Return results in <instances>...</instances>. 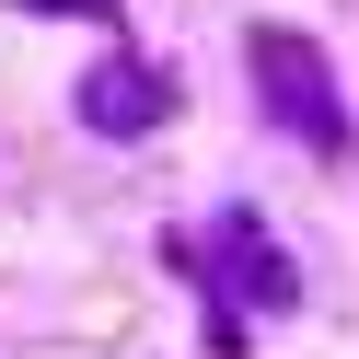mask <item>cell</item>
Segmentation results:
<instances>
[{
  "instance_id": "3957f363",
  "label": "cell",
  "mask_w": 359,
  "mask_h": 359,
  "mask_svg": "<svg viewBox=\"0 0 359 359\" xmlns=\"http://www.w3.org/2000/svg\"><path fill=\"white\" fill-rule=\"evenodd\" d=\"M58 12H116V0H58Z\"/></svg>"
},
{
  "instance_id": "7a4b0ae2",
  "label": "cell",
  "mask_w": 359,
  "mask_h": 359,
  "mask_svg": "<svg viewBox=\"0 0 359 359\" xmlns=\"http://www.w3.org/2000/svg\"><path fill=\"white\" fill-rule=\"evenodd\" d=\"M81 116H93V128H151V116H163V81H151V70H104L93 93H81Z\"/></svg>"
},
{
  "instance_id": "6da1fadb",
  "label": "cell",
  "mask_w": 359,
  "mask_h": 359,
  "mask_svg": "<svg viewBox=\"0 0 359 359\" xmlns=\"http://www.w3.org/2000/svg\"><path fill=\"white\" fill-rule=\"evenodd\" d=\"M255 70H266V93H278V116H290V128L336 140V116H325V58H313V47H290V35H255Z\"/></svg>"
}]
</instances>
